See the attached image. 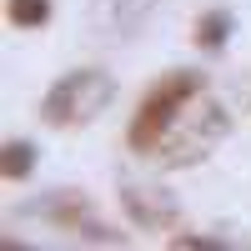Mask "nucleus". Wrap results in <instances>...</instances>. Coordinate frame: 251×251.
Returning <instances> with one entry per match:
<instances>
[{"label": "nucleus", "instance_id": "obj_1", "mask_svg": "<svg viewBox=\"0 0 251 251\" xmlns=\"http://www.w3.org/2000/svg\"><path fill=\"white\" fill-rule=\"evenodd\" d=\"M206 91V71H166L151 91L141 96V106L131 116V131H126V146L136 156H156V146L166 141V131L181 121V111Z\"/></svg>", "mask_w": 251, "mask_h": 251}, {"label": "nucleus", "instance_id": "obj_2", "mask_svg": "<svg viewBox=\"0 0 251 251\" xmlns=\"http://www.w3.org/2000/svg\"><path fill=\"white\" fill-rule=\"evenodd\" d=\"M111 100H116V75L96 71V66H80V71H66L46 91L40 121L55 126V131H75V126H91L100 111H111Z\"/></svg>", "mask_w": 251, "mask_h": 251}, {"label": "nucleus", "instance_id": "obj_3", "mask_svg": "<svg viewBox=\"0 0 251 251\" xmlns=\"http://www.w3.org/2000/svg\"><path fill=\"white\" fill-rule=\"evenodd\" d=\"M231 131V111H226V100H216L211 91H201L191 106L181 111V121L166 131V141L156 146V161L161 166H196L211 156V146Z\"/></svg>", "mask_w": 251, "mask_h": 251}, {"label": "nucleus", "instance_id": "obj_4", "mask_svg": "<svg viewBox=\"0 0 251 251\" xmlns=\"http://www.w3.org/2000/svg\"><path fill=\"white\" fill-rule=\"evenodd\" d=\"M161 5V0H91V30L100 40H126V35H136L146 20H151V10Z\"/></svg>", "mask_w": 251, "mask_h": 251}, {"label": "nucleus", "instance_id": "obj_5", "mask_svg": "<svg viewBox=\"0 0 251 251\" xmlns=\"http://www.w3.org/2000/svg\"><path fill=\"white\" fill-rule=\"evenodd\" d=\"M121 206L146 231H166V226H176V216H181V201L171 191H151V186H121Z\"/></svg>", "mask_w": 251, "mask_h": 251}, {"label": "nucleus", "instance_id": "obj_6", "mask_svg": "<svg viewBox=\"0 0 251 251\" xmlns=\"http://www.w3.org/2000/svg\"><path fill=\"white\" fill-rule=\"evenodd\" d=\"M30 211L40 216V221H55V226H66V231H75L80 221L91 216V201L80 196V191H71V186H60V191H50V196H40Z\"/></svg>", "mask_w": 251, "mask_h": 251}, {"label": "nucleus", "instance_id": "obj_7", "mask_svg": "<svg viewBox=\"0 0 251 251\" xmlns=\"http://www.w3.org/2000/svg\"><path fill=\"white\" fill-rule=\"evenodd\" d=\"M231 25H236V20H231V10H206V15L196 20V46L216 55L226 40H231Z\"/></svg>", "mask_w": 251, "mask_h": 251}, {"label": "nucleus", "instance_id": "obj_8", "mask_svg": "<svg viewBox=\"0 0 251 251\" xmlns=\"http://www.w3.org/2000/svg\"><path fill=\"white\" fill-rule=\"evenodd\" d=\"M35 146L30 141H5V151H0V176L5 181H25L30 171H35Z\"/></svg>", "mask_w": 251, "mask_h": 251}, {"label": "nucleus", "instance_id": "obj_9", "mask_svg": "<svg viewBox=\"0 0 251 251\" xmlns=\"http://www.w3.org/2000/svg\"><path fill=\"white\" fill-rule=\"evenodd\" d=\"M5 20L20 30H40L50 20V0H5Z\"/></svg>", "mask_w": 251, "mask_h": 251}, {"label": "nucleus", "instance_id": "obj_10", "mask_svg": "<svg viewBox=\"0 0 251 251\" xmlns=\"http://www.w3.org/2000/svg\"><path fill=\"white\" fill-rule=\"evenodd\" d=\"M75 236H86V241H96V246H121V241H126L121 231H106V226H100V221H91V216L75 226Z\"/></svg>", "mask_w": 251, "mask_h": 251}, {"label": "nucleus", "instance_id": "obj_11", "mask_svg": "<svg viewBox=\"0 0 251 251\" xmlns=\"http://www.w3.org/2000/svg\"><path fill=\"white\" fill-rule=\"evenodd\" d=\"M171 246H181V251H226V241L221 236H171Z\"/></svg>", "mask_w": 251, "mask_h": 251}]
</instances>
